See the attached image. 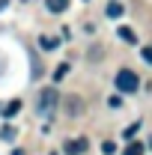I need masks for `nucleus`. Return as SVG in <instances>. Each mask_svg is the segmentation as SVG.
<instances>
[{
	"label": "nucleus",
	"instance_id": "5",
	"mask_svg": "<svg viewBox=\"0 0 152 155\" xmlns=\"http://www.w3.org/2000/svg\"><path fill=\"white\" fill-rule=\"evenodd\" d=\"M18 110H21V101H9V104L3 107V116H6V119H12V116L18 114Z\"/></svg>",
	"mask_w": 152,
	"mask_h": 155
},
{
	"label": "nucleus",
	"instance_id": "9",
	"mask_svg": "<svg viewBox=\"0 0 152 155\" xmlns=\"http://www.w3.org/2000/svg\"><path fill=\"white\" fill-rule=\"evenodd\" d=\"M66 75H69V63H60L57 69H54V81H63Z\"/></svg>",
	"mask_w": 152,
	"mask_h": 155
},
{
	"label": "nucleus",
	"instance_id": "15",
	"mask_svg": "<svg viewBox=\"0 0 152 155\" xmlns=\"http://www.w3.org/2000/svg\"><path fill=\"white\" fill-rule=\"evenodd\" d=\"M140 54H143V60H146V63H152V48H143Z\"/></svg>",
	"mask_w": 152,
	"mask_h": 155
},
{
	"label": "nucleus",
	"instance_id": "16",
	"mask_svg": "<svg viewBox=\"0 0 152 155\" xmlns=\"http://www.w3.org/2000/svg\"><path fill=\"white\" fill-rule=\"evenodd\" d=\"M0 3H6V0H0Z\"/></svg>",
	"mask_w": 152,
	"mask_h": 155
},
{
	"label": "nucleus",
	"instance_id": "2",
	"mask_svg": "<svg viewBox=\"0 0 152 155\" xmlns=\"http://www.w3.org/2000/svg\"><path fill=\"white\" fill-rule=\"evenodd\" d=\"M137 87H140V81H137V75L131 69H119L116 72V90L119 93H137Z\"/></svg>",
	"mask_w": 152,
	"mask_h": 155
},
{
	"label": "nucleus",
	"instance_id": "11",
	"mask_svg": "<svg viewBox=\"0 0 152 155\" xmlns=\"http://www.w3.org/2000/svg\"><path fill=\"white\" fill-rule=\"evenodd\" d=\"M0 137H3V140H12V137H15V128H12V125H3V128H0Z\"/></svg>",
	"mask_w": 152,
	"mask_h": 155
},
{
	"label": "nucleus",
	"instance_id": "8",
	"mask_svg": "<svg viewBox=\"0 0 152 155\" xmlns=\"http://www.w3.org/2000/svg\"><path fill=\"white\" fill-rule=\"evenodd\" d=\"M122 15V3H107V18H119Z\"/></svg>",
	"mask_w": 152,
	"mask_h": 155
},
{
	"label": "nucleus",
	"instance_id": "3",
	"mask_svg": "<svg viewBox=\"0 0 152 155\" xmlns=\"http://www.w3.org/2000/svg\"><path fill=\"white\" fill-rule=\"evenodd\" d=\"M87 149H90V140L87 137H75V140L66 143V155H81V152H87Z\"/></svg>",
	"mask_w": 152,
	"mask_h": 155
},
{
	"label": "nucleus",
	"instance_id": "7",
	"mask_svg": "<svg viewBox=\"0 0 152 155\" xmlns=\"http://www.w3.org/2000/svg\"><path fill=\"white\" fill-rule=\"evenodd\" d=\"M39 45H42L45 51H54V48H57V39L54 36H39Z\"/></svg>",
	"mask_w": 152,
	"mask_h": 155
},
{
	"label": "nucleus",
	"instance_id": "4",
	"mask_svg": "<svg viewBox=\"0 0 152 155\" xmlns=\"http://www.w3.org/2000/svg\"><path fill=\"white\" fill-rule=\"evenodd\" d=\"M81 110H84V101L78 96H66V114L69 116H81Z\"/></svg>",
	"mask_w": 152,
	"mask_h": 155
},
{
	"label": "nucleus",
	"instance_id": "13",
	"mask_svg": "<svg viewBox=\"0 0 152 155\" xmlns=\"http://www.w3.org/2000/svg\"><path fill=\"white\" fill-rule=\"evenodd\" d=\"M101 152H104V155H114V143H111V140H104V143H101Z\"/></svg>",
	"mask_w": 152,
	"mask_h": 155
},
{
	"label": "nucleus",
	"instance_id": "12",
	"mask_svg": "<svg viewBox=\"0 0 152 155\" xmlns=\"http://www.w3.org/2000/svg\"><path fill=\"white\" fill-rule=\"evenodd\" d=\"M119 36L125 39V42H137V36H134V33L128 30V27H122V30H119Z\"/></svg>",
	"mask_w": 152,
	"mask_h": 155
},
{
	"label": "nucleus",
	"instance_id": "6",
	"mask_svg": "<svg viewBox=\"0 0 152 155\" xmlns=\"http://www.w3.org/2000/svg\"><path fill=\"white\" fill-rule=\"evenodd\" d=\"M66 6H69V0H48V9L51 12H66Z\"/></svg>",
	"mask_w": 152,
	"mask_h": 155
},
{
	"label": "nucleus",
	"instance_id": "10",
	"mask_svg": "<svg viewBox=\"0 0 152 155\" xmlns=\"http://www.w3.org/2000/svg\"><path fill=\"white\" fill-rule=\"evenodd\" d=\"M122 155H143V143H128Z\"/></svg>",
	"mask_w": 152,
	"mask_h": 155
},
{
	"label": "nucleus",
	"instance_id": "1",
	"mask_svg": "<svg viewBox=\"0 0 152 155\" xmlns=\"http://www.w3.org/2000/svg\"><path fill=\"white\" fill-rule=\"evenodd\" d=\"M57 104H60V93L54 90V87L42 90V93H39V98H36V110H39V116H45V119H51V116H54Z\"/></svg>",
	"mask_w": 152,
	"mask_h": 155
},
{
	"label": "nucleus",
	"instance_id": "14",
	"mask_svg": "<svg viewBox=\"0 0 152 155\" xmlns=\"http://www.w3.org/2000/svg\"><path fill=\"white\" fill-rule=\"evenodd\" d=\"M137 125H140V122H134V125H128V128H125V137H131V134H137Z\"/></svg>",
	"mask_w": 152,
	"mask_h": 155
}]
</instances>
